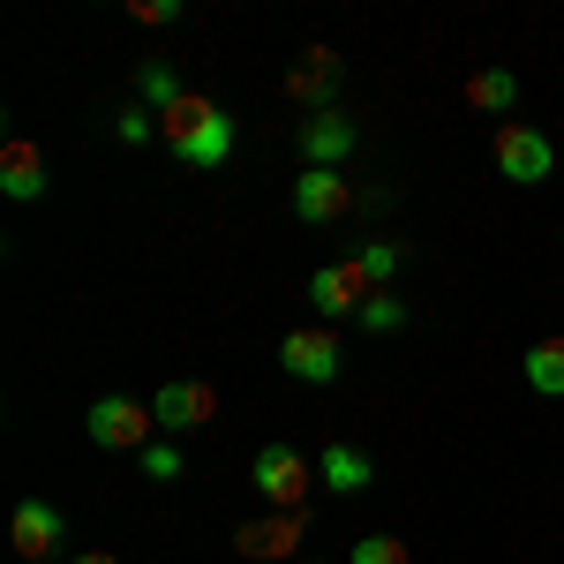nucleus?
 I'll list each match as a JSON object with an SVG mask.
<instances>
[{"label": "nucleus", "instance_id": "1", "mask_svg": "<svg viewBox=\"0 0 564 564\" xmlns=\"http://www.w3.org/2000/svg\"><path fill=\"white\" fill-rule=\"evenodd\" d=\"M159 135H166V151H174L181 166H226V151H234V113L218 106V98H181L159 113Z\"/></svg>", "mask_w": 564, "mask_h": 564}, {"label": "nucleus", "instance_id": "2", "mask_svg": "<svg viewBox=\"0 0 564 564\" xmlns=\"http://www.w3.org/2000/svg\"><path fill=\"white\" fill-rule=\"evenodd\" d=\"M84 430H90V444H98V452H143V444H151V430H159V414H151L143 399L106 391V399L84 414Z\"/></svg>", "mask_w": 564, "mask_h": 564}, {"label": "nucleus", "instance_id": "3", "mask_svg": "<svg viewBox=\"0 0 564 564\" xmlns=\"http://www.w3.org/2000/svg\"><path fill=\"white\" fill-rule=\"evenodd\" d=\"M489 159H497V174L505 181H550V166H557V151H550V135L527 129V121H497V135H489Z\"/></svg>", "mask_w": 564, "mask_h": 564}, {"label": "nucleus", "instance_id": "4", "mask_svg": "<svg viewBox=\"0 0 564 564\" xmlns=\"http://www.w3.org/2000/svg\"><path fill=\"white\" fill-rule=\"evenodd\" d=\"M279 361H286V377H302V384H332V377L347 369V347H339L332 324H302V332L279 339Z\"/></svg>", "mask_w": 564, "mask_h": 564}, {"label": "nucleus", "instance_id": "5", "mask_svg": "<svg viewBox=\"0 0 564 564\" xmlns=\"http://www.w3.org/2000/svg\"><path fill=\"white\" fill-rule=\"evenodd\" d=\"M249 481L271 497V512H302V497H308V459L294 452V444H263L257 459H249Z\"/></svg>", "mask_w": 564, "mask_h": 564}, {"label": "nucleus", "instance_id": "6", "mask_svg": "<svg viewBox=\"0 0 564 564\" xmlns=\"http://www.w3.org/2000/svg\"><path fill=\"white\" fill-rule=\"evenodd\" d=\"M369 294H377V286H369V271H361V263H324V271L308 279V302H316V316H324V324L361 316V308H369Z\"/></svg>", "mask_w": 564, "mask_h": 564}, {"label": "nucleus", "instance_id": "7", "mask_svg": "<svg viewBox=\"0 0 564 564\" xmlns=\"http://www.w3.org/2000/svg\"><path fill=\"white\" fill-rule=\"evenodd\" d=\"M151 414H159L166 436H188V430H204V422H218V391L196 384V377H174V384H159Z\"/></svg>", "mask_w": 564, "mask_h": 564}, {"label": "nucleus", "instance_id": "8", "mask_svg": "<svg viewBox=\"0 0 564 564\" xmlns=\"http://www.w3.org/2000/svg\"><path fill=\"white\" fill-rule=\"evenodd\" d=\"M354 188L339 166H302V181H294V218H308V226H332V218H347Z\"/></svg>", "mask_w": 564, "mask_h": 564}, {"label": "nucleus", "instance_id": "9", "mask_svg": "<svg viewBox=\"0 0 564 564\" xmlns=\"http://www.w3.org/2000/svg\"><path fill=\"white\" fill-rule=\"evenodd\" d=\"M8 550H15L23 564H45L53 550H61V512H53L45 497H23L15 520H8Z\"/></svg>", "mask_w": 564, "mask_h": 564}, {"label": "nucleus", "instance_id": "10", "mask_svg": "<svg viewBox=\"0 0 564 564\" xmlns=\"http://www.w3.org/2000/svg\"><path fill=\"white\" fill-rule=\"evenodd\" d=\"M234 550L249 564H286L294 550H302V512H271V520H249L241 534H234Z\"/></svg>", "mask_w": 564, "mask_h": 564}, {"label": "nucleus", "instance_id": "11", "mask_svg": "<svg viewBox=\"0 0 564 564\" xmlns=\"http://www.w3.org/2000/svg\"><path fill=\"white\" fill-rule=\"evenodd\" d=\"M347 151H354L347 106H324V113H308V121H302V159H308V166H347Z\"/></svg>", "mask_w": 564, "mask_h": 564}, {"label": "nucleus", "instance_id": "12", "mask_svg": "<svg viewBox=\"0 0 564 564\" xmlns=\"http://www.w3.org/2000/svg\"><path fill=\"white\" fill-rule=\"evenodd\" d=\"M0 188H8L15 204H39L45 196V151L31 135H8V143H0Z\"/></svg>", "mask_w": 564, "mask_h": 564}, {"label": "nucleus", "instance_id": "13", "mask_svg": "<svg viewBox=\"0 0 564 564\" xmlns=\"http://www.w3.org/2000/svg\"><path fill=\"white\" fill-rule=\"evenodd\" d=\"M316 481H324V489H339V497H361V489L377 481V467H369V452H354V444H324Z\"/></svg>", "mask_w": 564, "mask_h": 564}, {"label": "nucleus", "instance_id": "14", "mask_svg": "<svg viewBox=\"0 0 564 564\" xmlns=\"http://www.w3.org/2000/svg\"><path fill=\"white\" fill-rule=\"evenodd\" d=\"M467 106L512 121V106H520V76H512V68H475V76H467Z\"/></svg>", "mask_w": 564, "mask_h": 564}, {"label": "nucleus", "instance_id": "15", "mask_svg": "<svg viewBox=\"0 0 564 564\" xmlns=\"http://www.w3.org/2000/svg\"><path fill=\"white\" fill-rule=\"evenodd\" d=\"M332 76H339L332 45H308V68H294V76H286V98H308V106L324 113V90H332Z\"/></svg>", "mask_w": 564, "mask_h": 564}, {"label": "nucleus", "instance_id": "16", "mask_svg": "<svg viewBox=\"0 0 564 564\" xmlns=\"http://www.w3.org/2000/svg\"><path fill=\"white\" fill-rule=\"evenodd\" d=\"M527 384L542 391V399H564V339H542V347H527Z\"/></svg>", "mask_w": 564, "mask_h": 564}, {"label": "nucleus", "instance_id": "17", "mask_svg": "<svg viewBox=\"0 0 564 564\" xmlns=\"http://www.w3.org/2000/svg\"><path fill=\"white\" fill-rule=\"evenodd\" d=\"M135 90H143V106H151V113H166V106H181V98H188L174 68H143V76H135Z\"/></svg>", "mask_w": 564, "mask_h": 564}, {"label": "nucleus", "instance_id": "18", "mask_svg": "<svg viewBox=\"0 0 564 564\" xmlns=\"http://www.w3.org/2000/svg\"><path fill=\"white\" fill-rule=\"evenodd\" d=\"M135 459H143V475H151V481H181V452H174V436H151V444H143Z\"/></svg>", "mask_w": 564, "mask_h": 564}, {"label": "nucleus", "instance_id": "19", "mask_svg": "<svg viewBox=\"0 0 564 564\" xmlns=\"http://www.w3.org/2000/svg\"><path fill=\"white\" fill-rule=\"evenodd\" d=\"M347 564H406V542L399 534H361Z\"/></svg>", "mask_w": 564, "mask_h": 564}, {"label": "nucleus", "instance_id": "20", "mask_svg": "<svg viewBox=\"0 0 564 564\" xmlns=\"http://www.w3.org/2000/svg\"><path fill=\"white\" fill-rule=\"evenodd\" d=\"M113 129H121V143H151V135H159V113L135 98V106H121V113H113Z\"/></svg>", "mask_w": 564, "mask_h": 564}, {"label": "nucleus", "instance_id": "21", "mask_svg": "<svg viewBox=\"0 0 564 564\" xmlns=\"http://www.w3.org/2000/svg\"><path fill=\"white\" fill-rule=\"evenodd\" d=\"M354 263H361V271H369V286L384 294V279H391V271H399V241H369V249H361V257H354Z\"/></svg>", "mask_w": 564, "mask_h": 564}, {"label": "nucleus", "instance_id": "22", "mask_svg": "<svg viewBox=\"0 0 564 564\" xmlns=\"http://www.w3.org/2000/svg\"><path fill=\"white\" fill-rule=\"evenodd\" d=\"M406 324V308L391 302V294H369V308H361V332H399Z\"/></svg>", "mask_w": 564, "mask_h": 564}, {"label": "nucleus", "instance_id": "23", "mask_svg": "<svg viewBox=\"0 0 564 564\" xmlns=\"http://www.w3.org/2000/svg\"><path fill=\"white\" fill-rule=\"evenodd\" d=\"M135 15H143V23H174L181 0H135Z\"/></svg>", "mask_w": 564, "mask_h": 564}, {"label": "nucleus", "instance_id": "24", "mask_svg": "<svg viewBox=\"0 0 564 564\" xmlns=\"http://www.w3.org/2000/svg\"><path fill=\"white\" fill-rule=\"evenodd\" d=\"M68 564H121L113 550H84V557H68Z\"/></svg>", "mask_w": 564, "mask_h": 564}]
</instances>
